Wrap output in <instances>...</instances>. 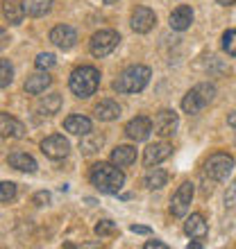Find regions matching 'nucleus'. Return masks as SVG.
I'll use <instances>...</instances> for the list:
<instances>
[{"label":"nucleus","instance_id":"423d86ee","mask_svg":"<svg viewBox=\"0 0 236 249\" xmlns=\"http://www.w3.org/2000/svg\"><path fill=\"white\" fill-rule=\"evenodd\" d=\"M118 41H120V34L114 32V30H100L91 36L89 41V50H91L93 57H107V54H112L116 50Z\"/></svg>","mask_w":236,"mask_h":249},{"label":"nucleus","instance_id":"7ed1b4c3","mask_svg":"<svg viewBox=\"0 0 236 249\" xmlns=\"http://www.w3.org/2000/svg\"><path fill=\"white\" fill-rule=\"evenodd\" d=\"M98 84H100V72L93 66H79V68H75L71 72V79H68V86H71V91L78 98L93 95L98 91Z\"/></svg>","mask_w":236,"mask_h":249},{"label":"nucleus","instance_id":"4468645a","mask_svg":"<svg viewBox=\"0 0 236 249\" xmlns=\"http://www.w3.org/2000/svg\"><path fill=\"white\" fill-rule=\"evenodd\" d=\"M25 2L23 0H2V16L9 25H20L25 18Z\"/></svg>","mask_w":236,"mask_h":249},{"label":"nucleus","instance_id":"1a4fd4ad","mask_svg":"<svg viewBox=\"0 0 236 249\" xmlns=\"http://www.w3.org/2000/svg\"><path fill=\"white\" fill-rule=\"evenodd\" d=\"M155 23H157V16H155V12H152L150 7H137V9L132 12V16H130L132 30L138 32V34L150 32L152 27H155Z\"/></svg>","mask_w":236,"mask_h":249},{"label":"nucleus","instance_id":"6e6552de","mask_svg":"<svg viewBox=\"0 0 236 249\" xmlns=\"http://www.w3.org/2000/svg\"><path fill=\"white\" fill-rule=\"evenodd\" d=\"M177 124H179L177 113L171 111V109H161V111L155 116V120H152V129H155L157 136L168 138V136H173V134L177 131Z\"/></svg>","mask_w":236,"mask_h":249},{"label":"nucleus","instance_id":"473e14b6","mask_svg":"<svg viewBox=\"0 0 236 249\" xmlns=\"http://www.w3.org/2000/svg\"><path fill=\"white\" fill-rule=\"evenodd\" d=\"M32 202L37 204V206H46V204H50V193H46V190H39V193L32 197Z\"/></svg>","mask_w":236,"mask_h":249},{"label":"nucleus","instance_id":"9d476101","mask_svg":"<svg viewBox=\"0 0 236 249\" xmlns=\"http://www.w3.org/2000/svg\"><path fill=\"white\" fill-rule=\"evenodd\" d=\"M68 150H71V145H68V141L61 134H53V136H48L41 143V152L48 159H64L68 154Z\"/></svg>","mask_w":236,"mask_h":249},{"label":"nucleus","instance_id":"9b49d317","mask_svg":"<svg viewBox=\"0 0 236 249\" xmlns=\"http://www.w3.org/2000/svg\"><path fill=\"white\" fill-rule=\"evenodd\" d=\"M152 123L145 116H137V118H132L130 123L125 124V134H127V138L130 141H137V143H141V141H145V138L152 134Z\"/></svg>","mask_w":236,"mask_h":249},{"label":"nucleus","instance_id":"e433bc0d","mask_svg":"<svg viewBox=\"0 0 236 249\" xmlns=\"http://www.w3.org/2000/svg\"><path fill=\"white\" fill-rule=\"evenodd\" d=\"M218 5H223V7H230V5H236V0H216Z\"/></svg>","mask_w":236,"mask_h":249},{"label":"nucleus","instance_id":"f704fd0d","mask_svg":"<svg viewBox=\"0 0 236 249\" xmlns=\"http://www.w3.org/2000/svg\"><path fill=\"white\" fill-rule=\"evenodd\" d=\"M130 229L134 231V233H150V229H148V227H141V224H132Z\"/></svg>","mask_w":236,"mask_h":249},{"label":"nucleus","instance_id":"7c9ffc66","mask_svg":"<svg viewBox=\"0 0 236 249\" xmlns=\"http://www.w3.org/2000/svg\"><path fill=\"white\" fill-rule=\"evenodd\" d=\"M96 233H98L100 238L112 236V233H116V224H114L112 220H100V222L96 224Z\"/></svg>","mask_w":236,"mask_h":249},{"label":"nucleus","instance_id":"c9c22d12","mask_svg":"<svg viewBox=\"0 0 236 249\" xmlns=\"http://www.w3.org/2000/svg\"><path fill=\"white\" fill-rule=\"evenodd\" d=\"M227 124H230V127H234V129H236V111H232L230 116H227Z\"/></svg>","mask_w":236,"mask_h":249},{"label":"nucleus","instance_id":"4c0bfd02","mask_svg":"<svg viewBox=\"0 0 236 249\" xmlns=\"http://www.w3.org/2000/svg\"><path fill=\"white\" fill-rule=\"evenodd\" d=\"M189 249H202V245H200V243H191Z\"/></svg>","mask_w":236,"mask_h":249},{"label":"nucleus","instance_id":"c756f323","mask_svg":"<svg viewBox=\"0 0 236 249\" xmlns=\"http://www.w3.org/2000/svg\"><path fill=\"white\" fill-rule=\"evenodd\" d=\"M16 195V184L14 181H2L0 184V202L2 204H9Z\"/></svg>","mask_w":236,"mask_h":249},{"label":"nucleus","instance_id":"20e7f679","mask_svg":"<svg viewBox=\"0 0 236 249\" xmlns=\"http://www.w3.org/2000/svg\"><path fill=\"white\" fill-rule=\"evenodd\" d=\"M214 98H216V86L202 82V84L193 86L182 98V111L189 113V116H196V113L202 111L204 107H209L214 102Z\"/></svg>","mask_w":236,"mask_h":249},{"label":"nucleus","instance_id":"f03ea898","mask_svg":"<svg viewBox=\"0 0 236 249\" xmlns=\"http://www.w3.org/2000/svg\"><path fill=\"white\" fill-rule=\"evenodd\" d=\"M150 68L148 66H127L116 79H114V91L116 93H138L143 91L148 82H150Z\"/></svg>","mask_w":236,"mask_h":249},{"label":"nucleus","instance_id":"393cba45","mask_svg":"<svg viewBox=\"0 0 236 249\" xmlns=\"http://www.w3.org/2000/svg\"><path fill=\"white\" fill-rule=\"evenodd\" d=\"M102 143H105V136H102V134H93V131H89V134H84V138H82L79 150L84 152V154H93V152H98L100 147H102Z\"/></svg>","mask_w":236,"mask_h":249},{"label":"nucleus","instance_id":"bb28decb","mask_svg":"<svg viewBox=\"0 0 236 249\" xmlns=\"http://www.w3.org/2000/svg\"><path fill=\"white\" fill-rule=\"evenodd\" d=\"M12 79H14V68L12 64H9V59H0V86L2 89H7V86L12 84Z\"/></svg>","mask_w":236,"mask_h":249},{"label":"nucleus","instance_id":"a878e982","mask_svg":"<svg viewBox=\"0 0 236 249\" xmlns=\"http://www.w3.org/2000/svg\"><path fill=\"white\" fill-rule=\"evenodd\" d=\"M55 0H25V9L30 16L34 18H41V16H46L50 12V7H53Z\"/></svg>","mask_w":236,"mask_h":249},{"label":"nucleus","instance_id":"72a5a7b5","mask_svg":"<svg viewBox=\"0 0 236 249\" xmlns=\"http://www.w3.org/2000/svg\"><path fill=\"white\" fill-rule=\"evenodd\" d=\"M143 249H168V247H166V243H161V240H148V243L143 245Z\"/></svg>","mask_w":236,"mask_h":249},{"label":"nucleus","instance_id":"cd10ccee","mask_svg":"<svg viewBox=\"0 0 236 249\" xmlns=\"http://www.w3.org/2000/svg\"><path fill=\"white\" fill-rule=\"evenodd\" d=\"M55 64H57V59H55L53 53H41V54H37V59H34V66H37L39 71H50Z\"/></svg>","mask_w":236,"mask_h":249},{"label":"nucleus","instance_id":"5701e85b","mask_svg":"<svg viewBox=\"0 0 236 249\" xmlns=\"http://www.w3.org/2000/svg\"><path fill=\"white\" fill-rule=\"evenodd\" d=\"M137 161V150L132 145H118L112 152V163H116L118 168H127Z\"/></svg>","mask_w":236,"mask_h":249},{"label":"nucleus","instance_id":"dca6fc26","mask_svg":"<svg viewBox=\"0 0 236 249\" xmlns=\"http://www.w3.org/2000/svg\"><path fill=\"white\" fill-rule=\"evenodd\" d=\"M173 154V147L168 143H155L150 145V147H145L143 152V163L150 168V165H159L161 161H166V159Z\"/></svg>","mask_w":236,"mask_h":249},{"label":"nucleus","instance_id":"0eeeda50","mask_svg":"<svg viewBox=\"0 0 236 249\" xmlns=\"http://www.w3.org/2000/svg\"><path fill=\"white\" fill-rule=\"evenodd\" d=\"M193 193H196V188H193V184H191V181H184V184L179 186L175 193H173V197H171V213H173V215H175V217H184L186 213H189Z\"/></svg>","mask_w":236,"mask_h":249},{"label":"nucleus","instance_id":"2f4dec72","mask_svg":"<svg viewBox=\"0 0 236 249\" xmlns=\"http://www.w3.org/2000/svg\"><path fill=\"white\" fill-rule=\"evenodd\" d=\"M225 206H227V209H236V179L227 186V193H225Z\"/></svg>","mask_w":236,"mask_h":249},{"label":"nucleus","instance_id":"2eb2a0df","mask_svg":"<svg viewBox=\"0 0 236 249\" xmlns=\"http://www.w3.org/2000/svg\"><path fill=\"white\" fill-rule=\"evenodd\" d=\"M168 23H171V27L173 30H177V32L189 30L191 23H193V9H191L189 5L175 7V9L171 12V16H168Z\"/></svg>","mask_w":236,"mask_h":249},{"label":"nucleus","instance_id":"c85d7f7f","mask_svg":"<svg viewBox=\"0 0 236 249\" xmlns=\"http://www.w3.org/2000/svg\"><path fill=\"white\" fill-rule=\"evenodd\" d=\"M223 50L230 57H236V30H227L223 34Z\"/></svg>","mask_w":236,"mask_h":249},{"label":"nucleus","instance_id":"f8f14e48","mask_svg":"<svg viewBox=\"0 0 236 249\" xmlns=\"http://www.w3.org/2000/svg\"><path fill=\"white\" fill-rule=\"evenodd\" d=\"M50 41H53L59 50H71V48L78 43V32H75V27H71V25H57V27H53V32H50Z\"/></svg>","mask_w":236,"mask_h":249},{"label":"nucleus","instance_id":"58836bf2","mask_svg":"<svg viewBox=\"0 0 236 249\" xmlns=\"http://www.w3.org/2000/svg\"><path fill=\"white\" fill-rule=\"evenodd\" d=\"M105 5H114V2H118V0H102Z\"/></svg>","mask_w":236,"mask_h":249},{"label":"nucleus","instance_id":"ddd939ff","mask_svg":"<svg viewBox=\"0 0 236 249\" xmlns=\"http://www.w3.org/2000/svg\"><path fill=\"white\" fill-rule=\"evenodd\" d=\"M184 233L193 240H202L207 238L209 233V227H207V220H204L202 213H193V215L186 217V222H184Z\"/></svg>","mask_w":236,"mask_h":249},{"label":"nucleus","instance_id":"a211bd4d","mask_svg":"<svg viewBox=\"0 0 236 249\" xmlns=\"http://www.w3.org/2000/svg\"><path fill=\"white\" fill-rule=\"evenodd\" d=\"M93 116L102 123H112L120 116V105L114 102V100H100L98 105L93 107Z\"/></svg>","mask_w":236,"mask_h":249},{"label":"nucleus","instance_id":"6ab92c4d","mask_svg":"<svg viewBox=\"0 0 236 249\" xmlns=\"http://www.w3.org/2000/svg\"><path fill=\"white\" fill-rule=\"evenodd\" d=\"M7 163L12 165L14 170H20V172H37V161H34L27 152H20V150H16V152H12L9 157H7Z\"/></svg>","mask_w":236,"mask_h":249},{"label":"nucleus","instance_id":"f257e3e1","mask_svg":"<svg viewBox=\"0 0 236 249\" xmlns=\"http://www.w3.org/2000/svg\"><path fill=\"white\" fill-rule=\"evenodd\" d=\"M89 179L100 193H107V195H116L125 184V175L116 163H96L91 168Z\"/></svg>","mask_w":236,"mask_h":249},{"label":"nucleus","instance_id":"b1692460","mask_svg":"<svg viewBox=\"0 0 236 249\" xmlns=\"http://www.w3.org/2000/svg\"><path fill=\"white\" fill-rule=\"evenodd\" d=\"M59 109H61V95L59 93H50V95L37 102V111L41 116H55V113H59Z\"/></svg>","mask_w":236,"mask_h":249},{"label":"nucleus","instance_id":"aec40b11","mask_svg":"<svg viewBox=\"0 0 236 249\" xmlns=\"http://www.w3.org/2000/svg\"><path fill=\"white\" fill-rule=\"evenodd\" d=\"M64 129L68 134H75V136H84V134L93 131V124L86 116H68L64 120Z\"/></svg>","mask_w":236,"mask_h":249},{"label":"nucleus","instance_id":"39448f33","mask_svg":"<svg viewBox=\"0 0 236 249\" xmlns=\"http://www.w3.org/2000/svg\"><path fill=\"white\" fill-rule=\"evenodd\" d=\"M232 168H234V159L230 154H225V152H216V154H211L204 161L202 172L209 181H225V179L230 177Z\"/></svg>","mask_w":236,"mask_h":249},{"label":"nucleus","instance_id":"412c9836","mask_svg":"<svg viewBox=\"0 0 236 249\" xmlns=\"http://www.w3.org/2000/svg\"><path fill=\"white\" fill-rule=\"evenodd\" d=\"M168 184V172L161 170V168H148L143 175V186L148 190H159V188H164V186Z\"/></svg>","mask_w":236,"mask_h":249},{"label":"nucleus","instance_id":"f3484780","mask_svg":"<svg viewBox=\"0 0 236 249\" xmlns=\"http://www.w3.org/2000/svg\"><path fill=\"white\" fill-rule=\"evenodd\" d=\"M50 84H53V77L48 75V71H39L25 79V93L27 95H41V93H46Z\"/></svg>","mask_w":236,"mask_h":249},{"label":"nucleus","instance_id":"4be33fe9","mask_svg":"<svg viewBox=\"0 0 236 249\" xmlns=\"http://www.w3.org/2000/svg\"><path fill=\"white\" fill-rule=\"evenodd\" d=\"M0 131L2 136H12V138H23L25 136V127L19 123L16 118H12L9 113H0Z\"/></svg>","mask_w":236,"mask_h":249}]
</instances>
